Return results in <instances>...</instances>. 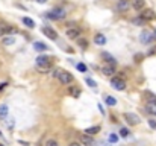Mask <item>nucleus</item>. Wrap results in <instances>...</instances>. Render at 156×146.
<instances>
[{
    "instance_id": "nucleus-1",
    "label": "nucleus",
    "mask_w": 156,
    "mask_h": 146,
    "mask_svg": "<svg viewBox=\"0 0 156 146\" xmlns=\"http://www.w3.org/2000/svg\"><path fill=\"white\" fill-rule=\"evenodd\" d=\"M50 65H52V61L49 56L46 55H41V56H38L37 58V67L39 72H43V73H46L49 69H50Z\"/></svg>"
},
{
    "instance_id": "nucleus-2",
    "label": "nucleus",
    "mask_w": 156,
    "mask_h": 146,
    "mask_svg": "<svg viewBox=\"0 0 156 146\" xmlns=\"http://www.w3.org/2000/svg\"><path fill=\"white\" fill-rule=\"evenodd\" d=\"M55 76L61 81V84H64V85H68V84L73 81V76L68 73V72H65V70H56L55 72Z\"/></svg>"
},
{
    "instance_id": "nucleus-3",
    "label": "nucleus",
    "mask_w": 156,
    "mask_h": 146,
    "mask_svg": "<svg viewBox=\"0 0 156 146\" xmlns=\"http://www.w3.org/2000/svg\"><path fill=\"white\" fill-rule=\"evenodd\" d=\"M65 15H67V12H65L64 9H61V8L52 9V11L47 14V17H49V18H52V20H62V18H65Z\"/></svg>"
},
{
    "instance_id": "nucleus-4",
    "label": "nucleus",
    "mask_w": 156,
    "mask_h": 146,
    "mask_svg": "<svg viewBox=\"0 0 156 146\" xmlns=\"http://www.w3.org/2000/svg\"><path fill=\"white\" fill-rule=\"evenodd\" d=\"M111 85H112L115 90H124L126 88V81H124L123 78H112L111 79Z\"/></svg>"
},
{
    "instance_id": "nucleus-5",
    "label": "nucleus",
    "mask_w": 156,
    "mask_h": 146,
    "mask_svg": "<svg viewBox=\"0 0 156 146\" xmlns=\"http://www.w3.org/2000/svg\"><path fill=\"white\" fill-rule=\"evenodd\" d=\"M124 119H126V122L129 125H138V123L141 122V119L138 114L135 113H124Z\"/></svg>"
},
{
    "instance_id": "nucleus-6",
    "label": "nucleus",
    "mask_w": 156,
    "mask_h": 146,
    "mask_svg": "<svg viewBox=\"0 0 156 146\" xmlns=\"http://www.w3.org/2000/svg\"><path fill=\"white\" fill-rule=\"evenodd\" d=\"M140 17H141L144 21H150V20H155V18H156V14H155L153 9H141Z\"/></svg>"
},
{
    "instance_id": "nucleus-7",
    "label": "nucleus",
    "mask_w": 156,
    "mask_h": 146,
    "mask_svg": "<svg viewBox=\"0 0 156 146\" xmlns=\"http://www.w3.org/2000/svg\"><path fill=\"white\" fill-rule=\"evenodd\" d=\"M129 8H130V0H118L115 9H117L118 12H127Z\"/></svg>"
},
{
    "instance_id": "nucleus-8",
    "label": "nucleus",
    "mask_w": 156,
    "mask_h": 146,
    "mask_svg": "<svg viewBox=\"0 0 156 146\" xmlns=\"http://www.w3.org/2000/svg\"><path fill=\"white\" fill-rule=\"evenodd\" d=\"M41 30H43V34L46 35V37H49L50 40H53V41H55V40H58V32H56L55 29L49 28V26H44Z\"/></svg>"
},
{
    "instance_id": "nucleus-9",
    "label": "nucleus",
    "mask_w": 156,
    "mask_h": 146,
    "mask_svg": "<svg viewBox=\"0 0 156 146\" xmlns=\"http://www.w3.org/2000/svg\"><path fill=\"white\" fill-rule=\"evenodd\" d=\"M81 143L82 146H94V140L88 134H81Z\"/></svg>"
},
{
    "instance_id": "nucleus-10",
    "label": "nucleus",
    "mask_w": 156,
    "mask_h": 146,
    "mask_svg": "<svg viewBox=\"0 0 156 146\" xmlns=\"http://www.w3.org/2000/svg\"><path fill=\"white\" fill-rule=\"evenodd\" d=\"M81 35V29L79 28H68L67 29V37L68 38H77Z\"/></svg>"
},
{
    "instance_id": "nucleus-11",
    "label": "nucleus",
    "mask_w": 156,
    "mask_h": 146,
    "mask_svg": "<svg viewBox=\"0 0 156 146\" xmlns=\"http://www.w3.org/2000/svg\"><path fill=\"white\" fill-rule=\"evenodd\" d=\"M151 40H153V34H150L149 30H142V34H141V43H150Z\"/></svg>"
},
{
    "instance_id": "nucleus-12",
    "label": "nucleus",
    "mask_w": 156,
    "mask_h": 146,
    "mask_svg": "<svg viewBox=\"0 0 156 146\" xmlns=\"http://www.w3.org/2000/svg\"><path fill=\"white\" fill-rule=\"evenodd\" d=\"M102 72H103L105 76H112V75L115 73V65H112V64H106Z\"/></svg>"
},
{
    "instance_id": "nucleus-13",
    "label": "nucleus",
    "mask_w": 156,
    "mask_h": 146,
    "mask_svg": "<svg viewBox=\"0 0 156 146\" xmlns=\"http://www.w3.org/2000/svg\"><path fill=\"white\" fill-rule=\"evenodd\" d=\"M132 6L135 8L136 11H141V9H144V6H146V0H133Z\"/></svg>"
},
{
    "instance_id": "nucleus-14",
    "label": "nucleus",
    "mask_w": 156,
    "mask_h": 146,
    "mask_svg": "<svg viewBox=\"0 0 156 146\" xmlns=\"http://www.w3.org/2000/svg\"><path fill=\"white\" fill-rule=\"evenodd\" d=\"M94 43L99 44V46H103V44H106V37H105V35H102V34H97L94 37Z\"/></svg>"
},
{
    "instance_id": "nucleus-15",
    "label": "nucleus",
    "mask_w": 156,
    "mask_h": 146,
    "mask_svg": "<svg viewBox=\"0 0 156 146\" xmlns=\"http://www.w3.org/2000/svg\"><path fill=\"white\" fill-rule=\"evenodd\" d=\"M33 49H35V50H38V52H44V50H46V49H49V47H47L44 43H41V41H35V43H33Z\"/></svg>"
},
{
    "instance_id": "nucleus-16",
    "label": "nucleus",
    "mask_w": 156,
    "mask_h": 146,
    "mask_svg": "<svg viewBox=\"0 0 156 146\" xmlns=\"http://www.w3.org/2000/svg\"><path fill=\"white\" fill-rule=\"evenodd\" d=\"M99 131H100V126H92V128H87V129H85V134L94 135V134H97Z\"/></svg>"
},
{
    "instance_id": "nucleus-17",
    "label": "nucleus",
    "mask_w": 156,
    "mask_h": 146,
    "mask_svg": "<svg viewBox=\"0 0 156 146\" xmlns=\"http://www.w3.org/2000/svg\"><path fill=\"white\" fill-rule=\"evenodd\" d=\"M21 21H23V23L28 26V28H35V21H33L32 18H29V17H23V18H21Z\"/></svg>"
},
{
    "instance_id": "nucleus-18",
    "label": "nucleus",
    "mask_w": 156,
    "mask_h": 146,
    "mask_svg": "<svg viewBox=\"0 0 156 146\" xmlns=\"http://www.w3.org/2000/svg\"><path fill=\"white\" fill-rule=\"evenodd\" d=\"M105 102H106V105H109V107H114V105H117V99L112 97V96H106Z\"/></svg>"
},
{
    "instance_id": "nucleus-19",
    "label": "nucleus",
    "mask_w": 156,
    "mask_h": 146,
    "mask_svg": "<svg viewBox=\"0 0 156 146\" xmlns=\"http://www.w3.org/2000/svg\"><path fill=\"white\" fill-rule=\"evenodd\" d=\"M146 110H147V113H150V114H155L156 116V104H147L146 105Z\"/></svg>"
},
{
    "instance_id": "nucleus-20",
    "label": "nucleus",
    "mask_w": 156,
    "mask_h": 146,
    "mask_svg": "<svg viewBox=\"0 0 156 146\" xmlns=\"http://www.w3.org/2000/svg\"><path fill=\"white\" fill-rule=\"evenodd\" d=\"M102 56H103V58L106 59V63L108 64H112V65H115V59L112 58V56H111L109 54H106V52H103V54H102Z\"/></svg>"
},
{
    "instance_id": "nucleus-21",
    "label": "nucleus",
    "mask_w": 156,
    "mask_h": 146,
    "mask_svg": "<svg viewBox=\"0 0 156 146\" xmlns=\"http://www.w3.org/2000/svg\"><path fill=\"white\" fill-rule=\"evenodd\" d=\"M70 94L73 97H79L81 96V90H79L77 87H70Z\"/></svg>"
},
{
    "instance_id": "nucleus-22",
    "label": "nucleus",
    "mask_w": 156,
    "mask_h": 146,
    "mask_svg": "<svg viewBox=\"0 0 156 146\" xmlns=\"http://www.w3.org/2000/svg\"><path fill=\"white\" fill-rule=\"evenodd\" d=\"M8 116V107L6 105H0V119H5Z\"/></svg>"
},
{
    "instance_id": "nucleus-23",
    "label": "nucleus",
    "mask_w": 156,
    "mask_h": 146,
    "mask_svg": "<svg viewBox=\"0 0 156 146\" xmlns=\"http://www.w3.org/2000/svg\"><path fill=\"white\" fill-rule=\"evenodd\" d=\"M146 96H149V97H147V100H149L150 104H156V96H155V94H151V93L146 91Z\"/></svg>"
},
{
    "instance_id": "nucleus-24",
    "label": "nucleus",
    "mask_w": 156,
    "mask_h": 146,
    "mask_svg": "<svg viewBox=\"0 0 156 146\" xmlns=\"http://www.w3.org/2000/svg\"><path fill=\"white\" fill-rule=\"evenodd\" d=\"M14 41H15L14 37H6V38H3V44H5V46H9V44H12Z\"/></svg>"
},
{
    "instance_id": "nucleus-25",
    "label": "nucleus",
    "mask_w": 156,
    "mask_h": 146,
    "mask_svg": "<svg viewBox=\"0 0 156 146\" xmlns=\"http://www.w3.org/2000/svg\"><path fill=\"white\" fill-rule=\"evenodd\" d=\"M132 23L136 24V26H141V24H144V20H142L141 17H136V18H132Z\"/></svg>"
},
{
    "instance_id": "nucleus-26",
    "label": "nucleus",
    "mask_w": 156,
    "mask_h": 146,
    "mask_svg": "<svg viewBox=\"0 0 156 146\" xmlns=\"http://www.w3.org/2000/svg\"><path fill=\"white\" fill-rule=\"evenodd\" d=\"M120 135H121V137H127L129 135V129H127V128H121V129H120Z\"/></svg>"
},
{
    "instance_id": "nucleus-27",
    "label": "nucleus",
    "mask_w": 156,
    "mask_h": 146,
    "mask_svg": "<svg viewBox=\"0 0 156 146\" xmlns=\"http://www.w3.org/2000/svg\"><path fill=\"white\" fill-rule=\"evenodd\" d=\"M77 70H79V72H83V73H85V72H87V65L82 64V63H79V64H77Z\"/></svg>"
},
{
    "instance_id": "nucleus-28",
    "label": "nucleus",
    "mask_w": 156,
    "mask_h": 146,
    "mask_svg": "<svg viewBox=\"0 0 156 146\" xmlns=\"http://www.w3.org/2000/svg\"><path fill=\"white\" fill-rule=\"evenodd\" d=\"M46 146H59V145H58L56 140H47L46 141Z\"/></svg>"
},
{
    "instance_id": "nucleus-29",
    "label": "nucleus",
    "mask_w": 156,
    "mask_h": 146,
    "mask_svg": "<svg viewBox=\"0 0 156 146\" xmlns=\"http://www.w3.org/2000/svg\"><path fill=\"white\" fill-rule=\"evenodd\" d=\"M117 140H118V135L117 134H111L109 135V141H111V143H115Z\"/></svg>"
},
{
    "instance_id": "nucleus-30",
    "label": "nucleus",
    "mask_w": 156,
    "mask_h": 146,
    "mask_svg": "<svg viewBox=\"0 0 156 146\" xmlns=\"http://www.w3.org/2000/svg\"><path fill=\"white\" fill-rule=\"evenodd\" d=\"M85 82H87L90 87H96V81H92L91 78H87V79H85Z\"/></svg>"
},
{
    "instance_id": "nucleus-31",
    "label": "nucleus",
    "mask_w": 156,
    "mask_h": 146,
    "mask_svg": "<svg viewBox=\"0 0 156 146\" xmlns=\"http://www.w3.org/2000/svg\"><path fill=\"white\" fill-rule=\"evenodd\" d=\"M142 58H144V56H142L141 54H136V55H135V58H133V59H135L136 63H141V59H142Z\"/></svg>"
},
{
    "instance_id": "nucleus-32",
    "label": "nucleus",
    "mask_w": 156,
    "mask_h": 146,
    "mask_svg": "<svg viewBox=\"0 0 156 146\" xmlns=\"http://www.w3.org/2000/svg\"><path fill=\"white\" fill-rule=\"evenodd\" d=\"M79 46H81V47H83V49H85V47L88 46V43L85 41V40H79Z\"/></svg>"
},
{
    "instance_id": "nucleus-33",
    "label": "nucleus",
    "mask_w": 156,
    "mask_h": 146,
    "mask_svg": "<svg viewBox=\"0 0 156 146\" xmlns=\"http://www.w3.org/2000/svg\"><path fill=\"white\" fill-rule=\"evenodd\" d=\"M149 125H150V128H153V129H156V120H155V119H151V120H149Z\"/></svg>"
},
{
    "instance_id": "nucleus-34",
    "label": "nucleus",
    "mask_w": 156,
    "mask_h": 146,
    "mask_svg": "<svg viewBox=\"0 0 156 146\" xmlns=\"http://www.w3.org/2000/svg\"><path fill=\"white\" fill-rule=\"evenodd\" d=\"M3 35H6L5 34V26H0V38H2Z\"/></svg>"
},
{
    "instance_id": "nucleus-35",
    "label": "nucleus",
    "mask_w": 156,
    "mask_h": 146,
    "mask_svg": "<svg viewBox=\"0 0 156 146\" xmlns=\"http://www.w3.org/2000/svg\"><path fill=\"white\" fill-rule=\"evenodd\" d=\"M6 87H8V82H2V84H0V91H2V90H5Z\"/></svg>"
},
{
    "instance_id": "nucleus-36",
    "label": "nucleus",
    "mask_w": 156,
    "mask_h": 146,
    "mask_svg": "<svg viewBox=\"0 0 156 146\" xmlns=\"http://www.w3.org/2000/svg\"><path fill=\"white\" fill-rule=\"evenodd\" d=\"M68 146H82V145L81 143H70Z\"/></svg>"
},
{
    "instance_id": "nucleus-37",
    "label": "nucleus",
    "mask_w": 156,
    "mask_h": 146,
    "mask_svg": "<svg viewBox=\"0 0 156 146\" xmlns=\"http://www.w3.org/2000/svg\"><path fill=\"white\" fill-rule=\"evenodd\" d=\"M37 2H38V3H46L47 0H37Z\"/></svg>"
},
{
    "instance_id": "nucleus-38",
    "label": "nucleus",
    "mask_w": 156,
    "mask_h": 146,
    "mask_svg": "<svg viewBox=\"0 0 156 146\" xmlns=\"http://www.w3.org/2000/svg\"><path fill=\"white\" fill-rule=\"evenodd\" d=\"M156 38V29H155V32H153V40Z\"/></svg>"
},
{
    "instance_id": "nucleus-39",
    "label": "nucleus",
    "mask_w": 156,
    "mask_h": 146,
    "mask_svg": "<svg viewBox=\"0 0 156 146\" xmlns=\"http://www.w3.org/2000/svg\"><path fill=\"white\" fill-rule=\"evenodd\" d=\"M0 135H2V131H0Z\"/></svg>"
},
{
    "instance_id": "nucleus-40",
    "label": "nucleus",
    "mask_w": 156,
    "mask_h": 146,
    "mask_svg": "<svg viewBox=\"0 0 156 146\" xmlns=\"http://www.w3.org/2000/svg\"><path fill=\"white\" fill-rule=\"evenodd\" d=\"M0 146H5V145H0Z\"/></svg>"
}]
</instances>
